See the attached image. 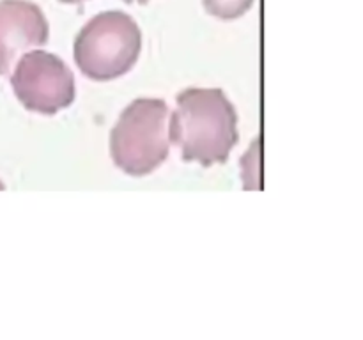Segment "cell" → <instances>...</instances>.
I'll return each mask as SVG.
<instances>
[{
  "mask_svg": "<svg viewBox=\"0 0 363 340\" xmlns=\"http://www.w3.org/2000/svg\"><path fill=\"white\" fill-rule=\"evenodd\" d=\"M126 4H133V2H138V4H145V2H149V0H124Z\"/></svg>",
  "mask_w": 363,
  "mask_h": 340,
  "instance_id": "obj_8",
  "label": "cell"
},
{
  "mask_svg": "<svg viewBox=\"0 0 363 340\" xmlns=\"http://www.w3.org/2000/svg\"><path fill=\"white\" fill-rule=\"evenodd\" d=\"M254 6V0H204V8L220 20H236Z\"/></svg>",
  "mask_w": 363,
  "mask_h": 340,
  "instance_id": "obj_6",
  "label": "cell"
},
{
  "mask_svg": "<svg viewBox=\"0 0 363 340\" xmlns=\"http://www.w3.org/2000/svg\"><path fill=\"white\" fill-rule=\"evenodd\" d=\"M64 4H80V2H85V0H60Z\"/></svg>",
  "mask_w": 363,
  "mask_h": 340,
  "instance_id": "obj_7",
  "label": "cell"
},
{
  "mask_svg": "<svg viewBox=\"0 0 363 340\" xmlns=\"http://www.w3.org/2000/svg\"><path fill=\"white\" fill-rule=\"evenodd\" d=\"M168 106L161 99H135L110 135L112 159L130 176H147L168 158Z\"/></svg>",
  "mask_w": 363,
  "mask_h": 340,
  "instance_id": "obj_2",
  "label": "cell"
},
{
  "mask_svg": "<svg viewBox=\"0 0 363 340\" xmlns=\"http://www.w3.org/2000/svg\"><path fill=\"white\" fill-rule=\"evenodd\" d=\"M0 190H4V185H2V181H0Z\"/></svg>",
  "mask_w": 363,
  "mask_h": 340,
  "instance_id": "obj_9",
  "label": "cell"
},
{
  "mask_svg": "<svg viewBox=\"0 0 363 340\" xmlns=\"http://www.w3.org/2000/svg\"><path fill=\"white\" fill-rule=\"evenodd\" d=\"M50 29L41 8L29 0H0V75L29 48L48 43Z\"/></svg>",
  "mask_w": 363,
  "mask_h": 340,
  "instance_id": "obj_5",
  "label": "cell"
},
{
  "mask_svg": "<svg viewBox=\"0 0 363 340\" xmlns=\"http://www.w3.org/2000/svg\"><path fill=\"white\" fill-rule=\"evenodd\" d=\"M142 34L137 22L120 11L99 13L75 39V62L87 78L108 82L126 75L138 61Z\"/></svg>",
  "mask_w": 363,
  "mask_h": 340,
  "instance_id": "obj_3",
  "label": "cell"
},
{
  "mask_svg": "<svg viewBox=\"0 0 363 340\" xmlns=\"http://www.w3.org/2000/svg\"><path fill=\"white\" fill-rule=\"evenodd\" d=\"M237 138V114L222 89H186L177 96L168 140L181 147L185 161L225 163Z\"/></svg>",
  "mask_w": 363,
  "mask_h": 340,
  "instance_id": "obj_1",
  "label": "cell"
},
{
  "mask_svg": "<svg viewBox=\"0 0 363 340\" xmlns=\"http://www.w3.org/2000/svg\"><path fill=\"white\" fill-rule=\"evenodd\" d=\"M16 98L30 112L55 116L75 99V76L53 53L29 51L16 64L11 76Z\"/></svg>",
  "mask_w": 363,
  "mask_h": 340,
  "instance_id": "obj_4",
  "label": "cell"
}]
</instances>
